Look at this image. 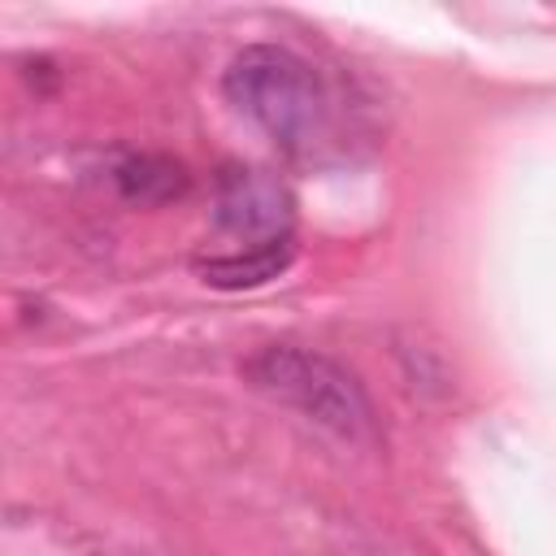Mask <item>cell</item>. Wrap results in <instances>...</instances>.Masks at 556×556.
Listing matches in <instances>:
<instances>
[{
  "label": "cell",
  "mask_w": 556,
  "mask_h": 556,
  "mask_svg": "<svg viewBox=\"0 0 556 556\" xmlns=\"http://www.w3.org/2000/svg\"><path fill=\"white\" fill-rule=\"evenodd\" d=\"M113 187L130 204H169L187 191V169L156 152H130L113 165Z\"/></svg>",
  "instance_id": "5"
},
{
  "label": "cell",
  "mask_w": 556,
  "mask_h": 556,
  "mask_svg": "<svg viewBox=\"0 0 556 556\" xmlns=\"http://www.w3.org/2000/svg\"><path fill=\"white\" fill-rule=\"evenodd\" d=\"M226 100L287 152H313L330 130V96L321 74L282 43H248L222 78Z\"/></svg>",
  "instance_id": "1"
},
{
  "label": "cell",
  "mask_w": 556,
  "mask_h": 556,
  "mask_svg": "<svg viewBox=\"0 0 556 556\" xmlns=\"http://www.w3.org/2000/svg\"><path fill=\"white\" fill-rule=\"evenodd\" d=\"M243 378L261 395L295 408L304 421L330 430L343 443L374 439V404H369L365 387L356 382V374L348 365H339L334 356L291 348V343H269L256 356H248Z\"/></svg>",
  "instance_id": "2"
},
{
  "label": "cell",
  "mask_w": 556,
  "mask_h": 556,
  "mask_svg": "<svg viewBox=\"0 0 556 556\" xmlns=\"http://www.w3.org/2000/svg\"><path fill=\"white\" fill-rule=\"evenodd\" d=\"M291 261H295V239H278V243L235 248L226 256H208L195 265V274L217 291H252V287L274 282Z\"/></svg>",
  "instance_id": "4"
},
{
  "label": "cell",
  "mask_w": 556,
  "mask_h": 556,
  "mask_svg": "<svg viewBox=\"0 0 556 556\" xmlns=\"http://www.w3.org/2000/svg\"><path fill=\"white\" fill-rule=\"evenodd\" d=\"M291 217H295V200L274 174L248 165L222 169L213 191V222L222 235L239 239L243 248H261L291 239Z\"/></svg>",
  "instance_id": "3"
}]
</instances>
